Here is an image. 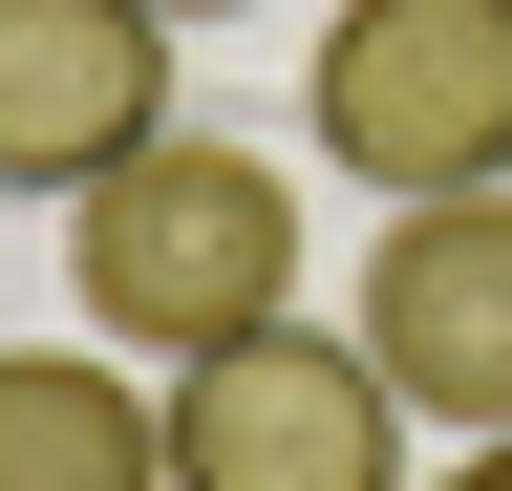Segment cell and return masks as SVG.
I'll use <instances>...</instances> for the list:
<instances>
[{
    "label": "cell",
    "mask_w": 512,
    "mask_h": 491,
    "mask_svg": "<svg viewBox=\"0 0 512 491\" xmlns=\"http://www.w3.org/2000/svg\"><path fill=\"white\" fill-rule=\"evenodd\" d=\"M64 299L107 363H214L256 321H299V171L235 129H150L128 171L64 193Z\"/></svg>",
    "instance_id": "6da1fadb"
},
{
    "label": "cell",
    "mask_w": 512,
    "mask_h": 491,
    "mask_svg": "<svg viewBox=\"0 0 512 491\" xmlns=\"http://www.w3.org/2000/svg\"><path fill=\"white\" fill-rule=\"evenodd\" d=\"M299 107L384 214L406 193H512V0H342Z\"/></svg>",
    "instance_id": "7a4b0ae2"
},
{
    "label": "cell",
    "mask_w": 512,
    "mask_h": 491,
    "mask_svg": "<svg viewBox=\"0 0 512 491\" xmlns=\"http://www.w3.org/2000/svg\"><path fill=\"white\" fill-rule=\"evenodd\" d=\"M171 491H406V385L363 363V321H256L214 363H171Z\"/></svg>",
    "instance_id": "3957f363"
},
{
    "label": "cell",
    "mask_w": 512,
    "mask_h": 491,
    "mask_svg": "<svg viewBox=\"0 0 512 491\" xmlns=\"http://www.w3.org/2000/svg\"><path fill=\"white\" fill-rule=\"evenodd\" d=\"M363 363L406 385V427H448V449L512 427V193H406L363 235Z\"/></svg>",
    "instance_id": "277c9868"
},
{
    "label": "cell",
    "mask_w": 512,
    "mask_h": 491,
    "mask_svg": "<svg viewBox=\"0 0 512 491\" xmlns=\"http://www.w3.org/2000/svg\"><path fill=\"white\" fill-rule=\"evenodd\" d=\"M171 129V22L150 0H0V193H86Z\"/></svg>",
    "instance_id": "5b68a950"
},
{
    "label": "cell",
    "mask_w": 512,
    "mask_h": 491,
    "mask_svg": "<svg viewBox=\"0 0 512 491\" xmlns=\"http://www.w3.org/2000/svg\"><path fill=\"white\" fill-rule=\"evenodd\" d=\"M0 491H171V385L107 342H0Z\"/></svg>",
    "instance_id": "8992f818"
},
{
    "label": "cell",
    "mask_w": 512,
    "mask_h": 491,
    "mask_svg": "<svg viewBox=\"0 0 512 491\" xmlns=\"http://www.w3.org/2000/svg\"><path fill=\"white\" fill-rule=\"evenodd\" d=\"M427 491H512V427H491V449H448V470H427Z\"/></svg>",
    "instance_id": "52a82bcc"
},
{
    "label": "cell",
    "mask_w": 512,
    "mask_h": 491,
    "mask_svg": "<svg viewBox=\"0 0 512 491\" xmlns=\"http://www.w3.org/2000/svg\"><path fill=\"white\" fill-rule=\"evenodd\" d=\"M150 22H256V0H150Z\"/></svg>",
    "instance_id": "ba28073f"
}]
</instances>
